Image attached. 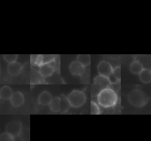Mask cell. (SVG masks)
I'll return each mask as SVG.
<instances>
[{
  "mask_svg": "<svg viewBox=\"0 0 151 141\" xmlns=\"http://www.w3.org/2000/svg\"><path fill=\"white\" fill-rule=\"evenodd\" d=\"M98 103L103 107L110 108L114 106L117 101L116 92L110 88L101 90L97 95Z\"/></svg>",
  "mask_w": 151,
  "mask_h": 141,
  "instance_id": "obj_1",
  "label": "cell"
},
{
  "mask_svg": "<svg viewBox=\"0 0 151 141\" xmlns=\"http://www.w3.org/2000/svg\"><path fill=\"white\" fill-rule=\"evenodd\" d=\"M149 98L142 90L136 89L132 91L128 95V100L130 104L136 107H142L145 106Z\"/></svg>",
  "mask_w": 151,
  "mask_h": 141,
  "instance_id": "obj_2",
  "label": "cell"
},
{
  "mask_svg": "<svg viewBox=\"0 0 151 141\" xmlns=\"http://www.w3.org/2000/svg\"><path fill=\"white\" fill-rule=\"evenodd\" d=\"M67 99L71 107L79 108L85 103L86 96L83 91L78 90H74L68 94Z\"/></svg>",
  "mask_w": 151,
  "mask_h": 141,
  "instance_id": "obj_3",
  "label": "cell"
},
{
  "mask_svg": "<svg viewBox=\"0 0 151 141\" xmlns=\"http://www.w3.org/2000/svg\"><path fill=\"white\" fill-rule=\"evenodd\" d=\"M22 124L19 121H12L9 122L5 127L6 132L12 135L14 137H17L21 133Z\"/></svg>",
  "mask_w": 151,
  "mask_h": 141,
  "instance_id": "obj_4",
  "label": "cell"
},
{
  "mask_svg": "<svg viewBox=\"0 0 151 141\" xmlns=\"http://www.w3.org/2000/svg\"><path fill=\"white\" fill-rule=\"evenodd\" d=\"M98 72L99 75L108 77L113 72V67L111 64L105 61L100 62L97 66Z\"/></svg>",
  "mask_w": 151,
  "mask_h": 141,
  "instance_id": "obj_5",
  "label": "cell"
},
{
  "mask_svg": "<svg viewBox=\"0 0 151 141\" xmlns=\"http://www.w3.org/2000/svg\"><path fill=\"white\" fill-rule=\"evenodd\" d=\"M9 100L13 106L19 107L24 103V96L21 92L17 91L13 92V94Z\"/></svg>",
  "mask_w": 151,
  "mask_h": 141,
  "instance_id": "obj_6",
  "label": "cell"
},
{
  "mask_svg": "<svg viewBox=\"0 0 151 141\" xmlns=\"http://www.w3.org/2000/svg\"><path fill=\"white\" fill-rule=\"evenodd\" d=\"M39 71L42 76L47 77L51 76L53 74L54 71V68L53 65H52L50 63H44L40 66Z\"/></svg>",
  "mask_w": 151,
  "mask_h": 141,
  "instance_id": "obj_7",
  "label": "cell"
},
{
  "mask_svg": "<svg viewBox=\"0 0 151 141\" xmlns=\"http://www.w3.org/2000/svg\"><path fill=\"white\" fill-rule=\"evenodd\" d=\"M69 70L72 74L75 76H80L84 73V67L77 61H75L71 63L69 67Z\"/></svg>",
  "mask_w": 151,
  "mask_h": 141,
  "instance_id": "obj_8",
  "label": "cell"
},
{
  "mask_svg": "<svg viewBox=\"0 0 151 141\" xmlns=\"http://www.w3.org/2000/svg\"><path fill=\"white\" fill-rule=\"evenodd\" d=\"M22 65L18 62H14L8 64L7 66V71L11 76L18 75L22 70Z\"/></svg>",
  "mask_w": 151,
  "mask_h": 141,
  "instance_id": "obj_9",
  "label": "cell"
},
{
  "mask_svg": "<svg viewBox=\"0 0 151 141\" xmlns=\"http://www.w3.org/2000/svg\"><path fill=\"white\" fill-rule=\"evenodd\" d=\"M52 97L51 94L47 91H44L41 92L38 97V101L40 104L42 106L49 105L51 101L52 100Z\"/></svg>",
  "mask_w": 151,
  "mask_h": 141,
  "instance_id": "obj_10",
  "label": "cell"
},
{
  "mask_svg": "<svg viewBox=\"0 0 151 141\" xmlns=\"http://www.w3.org/2000/svg\"><path fill=\"white\" fill-rule=\"evenodd\" d=\"M140 80L143 83H149L151 81V70L149 69H144L139 74Z\"/></svg>",
  "mask_w": 151,
  "mask_h": 141,
  "instance_id": "obj_11",
  "label": "cell"
},
{
  "mask_svg": "<svg viewBox=\"0 0 151 141\" xmlns=\"http://www.w3.org/2000/svg\"><path fill=\"white\" fill-rule=\"evenodd\" d=\"M12 94V88L8 86H3L0 90V97L2 100H9Z\"/></svg>",
  "mask_w": 151,
  "mask_h": 141,
  "instance_id": "obj_12",
  "label": "cell"
},
{
  "mask_svg": "<svg viewBox=\"0 0 151 141\" xmlns=\"http://www.w3.org/2000/svg\"><path fill=\"white\" fill-rule=\"evenodd\" d=\"M60 97V112L62 113H66L71 107L69 103V101L67 99V97L62 94Z\"/></svg>",
  "mask_w": 151,
  "mask_h": 141,
  "instance_id": "obj_13",
  "label": "cell"
},
{
  "mask_svg": "<svg viewBox=\"0 0 151 141\" xmlns=\"http://www.w3.org/2000/svg\"><path fill=\"white\" fill-rule=\"evenodd\" d=\"M49 107L53 112L57 113L60 112V97L58 96L52 97V100L49 104Z\"/></svg>",
  "mask_w": 151,
  "mask_h": 141,
  "instance_id": "obj_14",
  "label": "cell"
},
{
  "mask_svg": "<svg viewBox=\"0 0 151 141\" xmlns=\"http://www.w3.org/2000/svg\"><path fill=\"white\" fill-rule=\"evenodd\" d=\"M130 71L135 74H139L143 70V65L139 61H133L130 65Z\"/></svg>",
  "mask_w": 151,
  "mask_h": 141,
  "instance_id": "obj_15",
  "label": "cell"
},
{
  "mask_svg": "<svg viewBox=\"0 0 151 141\" xmlns=\"http://www.w3.org/2000/svg\"><path fill=\"white\" fill-rule=\"evenodd\" d=\"M94 84L97 85H109L110 84V83L108 79V77L99 75L94 78Z\"/></svg>",
  "mask_w": 151,
  "mask_h": 141,
  "instance_id": "obj_16",
  "label": "cell"
},
{
  "mask_svg": "<svg viewBox=\"0 0 151 141\" xmlns=\"http://www.w3.org/2000/svg\"><path fill=\"white\" fill-rule=\"evenodd\" d=\"M77 61L83 66L85 67L90 64L91 58L90 55H78L77 56Z\"/></svg>",
  "mask_w": 151,
  "mask_h": 141,
  "instance_id": "obj_17",
  "label": "cell"
},
{
  "mask_svg": "<svg viewBox=\"0 0 151 141\" xmlns=\"http://www.w3.org/2000/svg\"><path fill=\"white\" fill-rule=\"evenodd\" d=\"M4 59L9 64V63H12L14 62H15L17 57H18V55L17 54H5L3 55Z\"/></svg>",
  "mask_w": 151,
  "mask_h": 141,
  "instance_id": "obj_18",
  "label": "cell"
},
{
  "mask_svg": "<svg viewBox=\"0 0 151 141\" xmlns=\"http://www.w3.org/2000/svg\"><path fill=\"white\" fill-rule=\"evenodd\" d=\"M15 137L7 132H4L0 135V141H14Z\"/></svg>",
  "mask_w": 151,
  "mask_h": 141,
  "instance_id": "obj_19",
  "label": "cell"
},
{
  "mask_svg": "<svg viewBox=\"0 0 151 141\" xmlns=\"http://www.w3.org/2000/svg\"><path fill=\"white\" fill-rule=\"evenodd\" d=\"M91 114H100V109L95 102L91 101Z\"/></svg>",
  "mask_w": 151,
  "mask_h": 141,
  "instance_id": "obj_20",
  "label": "cell"
},
{
  "mask_svg": "<svg viewBox=\"0 0 151 141\" xmlns=\"http://www.w3.org/2000/svg\"><path fill=\"white\" fill-rule=\"evenodd\" d=\"M112 74L114 76V77L118 80H120V76H121V68L120 66H117L113 70Z\"/></svg>",
  "mask_w": 151,
  "mask_h": 141,
  "instance_id": "obj_21",
  "label": "cell"
},
{
  "mask_svg": "<svg viewBox=\"0 0 151 141\" xmlns=\"http://www.w3.org/2000/svg\"><path fill=\"white\" fill-rule=\"evenodd\" d=\"M108 79L110 83V84H115L116 83H117L119 80L114 77V76L111 73L109 77H108Z\"/></svg>",
  "mask_w": 151,
  "mask_h": 141,
  "instance_id": "obj_22",
  "label": "cell"
},
{
  "mask_svg": "<svg viewBox=\"0 0 151 141\" xmlns=\"http://www.w3.org/2000/svg\"><path fill=\"white\" fill-rule=\"evenodd\" d=\"M2 104V99L0 97V108H1V106Z\"/></svg>",
  "mask_w": 151,
  "mask_h": 141,
  "instance_id": "obj_23",
  "label": "cell"
},
{
  "mask_svg": "<svg viewBox=\"0 0 151 141\" xmlns=\"http://www.w3.org/2000/svg\"></svg>",
  "mask_w": 151,
  "mask_h": 141,
  "instance_id": "obj_24",
  "label": "cell"
}]
</instances>
